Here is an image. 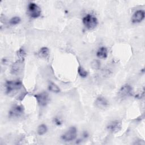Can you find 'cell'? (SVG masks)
I'll use <instances>...</instances> for the list:
<instances>
[{
	"label": "cell",
	"mask_w": 145,
	"mask_h": 145,
	"mask_svg": "<svg viewBox=\"0 0 145 145\" xmlns=\"http://www.w3.org/2000/svg\"><path fill=\"white\" fill-rule=\"evenodd\" d=\"M39 55L41 57L47 58L49 55V49L46 47L41 48L39 52Z\"/></svg>",
	"instance_id": "4fadbf2b"
},
{
	"label": "cell",
	"mask_w": 145,
	"mask_h": 145,
	"mask_svg": "<svg viewBox=\"0 0 145 145\" xmlns=\"http://www.w3.org/2000/svg\"><path fill=\"white\" fill-rule=\"evenodd\" d=\"M21 21V19L20 17L19 16H14L12 17L10 20V23L12 25H15L17 24H19Z\"/></svg>",
	"instance_id": "ac0fdd59"
},
{
	"label": "cell",
	"mask_w": 145,
	"mask_h": 145,
	"mask_svg": "<svg viewBox=\"0 0 145 145\" xmlns=\"http://www.w3.org/2000/svg\"><path fill=\"white\" fill-rule=\"evenodd\" d=\"M133 94V88L129 84H126L122 86V87L120 88L118 95L119 97L121 99H126L131 96H132Z\"/></svg>",
	"instance_id": "5b68a950"
},
{
	"label": "cell",
	"mask_w": 145,
	"mask_h": 145,
	"mask_svg": "<svg viewBox=\"0 0 145 145\" xmlns=\"http://www.w3.org/2000/svg\"><path fill=\"white\" fill-rule=\"evenodd\" d=\"M48 89L54 93H58L60 92L59 88L56 85L55 83H54L52 82H50L48 85Z\"/></svg>",
	"instance_id": "9a60e30c"
},
{
	"label": "cell",
	"mask_w": 145,
	"mask_h": 145,
	"mask_svg": "<svg viewBox=\"0 0 145 145\" xmlns=\"http://www.w3.org/2000/svg\"><path fill=\"white\" fill-rule=\"evenodd\" d=\"M82 21L85 27L88 29H92L95 28L98 23L96 17L91 14H87L84 16Z\"/></svg>",
	"instance_id": "7a4b0ae2"
},
{
	"label": "cell",
	"mask_w": 145,
	"mask_h": 145,
	"mask_svg": "<svg viewBox=\"0 0 145 145\" xmlns=\"http://www.w3.org/2000/svg\"><path fill=\"white\" fill-rule=\"evenodd\" d=\"M78 72L79 75L82 78H85L87 76V72L81 66H79L78 67Z\"/></svg>",
	"instance_id": "e0dca14e"
},
{
	"label": "cell",
	"mask_w": 145,
	"mask_h": 145,
	"mask_svg": "<svg viewBox=\"0 0 145 145\" xmlns=\"http://www.w3.org/2000/svg\"><path fill=\"white\" fill-rule=\"evenodd\" d=\"M54 121L55 123H56V125H60L61 124V120H60L59 118H55Z\"/></svg>",
	"instance_id": "d6986e66"
},
{
	"label": "cell",
	"mask_w": 145,
	"mask_h": 145,
	"mask_svg": "<svg viewBox=\"0 0 145 145\" xmlns=\"http://www.w3.org/2000/svg\"><path fill=\"white\" fill-rule=\"evenodd\" d=\"M24 113V108L20 105H15L13 106L8 112V116L11 118H18L23 115Z\"/></svg>",
	"instance_id": "8992f818"
},
{
	"label": "cell",
	"mask_w": 145,
	"mask_h": 145,
	"mask_svg": "<svg viewBox=\"0 0 145 145\" xmlns=\"http://www.w3.org/2000/svg\"><path fill=\"white\" fill-rule=\"evenodd\" d=\"M22 62L23 61L19 59L18 61L13 63L11 67V72L12 74H17L18 73V72H19L21 69V65Z\"/></svg>",
	"instance_id": "8fae6325"
},
{
	"label": "cell",
	"mask_w": 145,
	"mask_h": 145,
	"mask_svg": "<svg viewBox=\"0 0 145 145\" xmlns=\"http://www.w3.org/2000/svg\"><path fill=\"white\" fill-rule=\"evenodd\" d=\"M48 130V128L46 125L41 124L40 125L37 129V133L39 135H42L46 133Z\"/></svg>",
	"instance_id": "5bb4252c"
},
{
	"label": "cell",
	"mask_w": 145,
	"mask_h": 145,
	"mask_svg": "<svg viewBox=\"0 0 145 145\" xmlns=\"http://www.w3.org/2000/svg\"><path fill=\"white\" fill-rule=\"evenodd\" d=\"M41 10L40 7L35 3L31 2L28 6V13L32 18H37L41 15Z\"/></svg>",
	"instance_id": "277c9868"
},
{
	"label": "cell",
	"mask_w": 145,
	"mask_h": 145,
	"mask_svg": "<svg viewBox=\"0 0 145 145\" xmlns=\"http://www.w3.org/2000/svg\"><path fill=\"white\" fill-rule=\"evenodd\" d=\"M23 87L22 83L19 80H8L5 83L6 92L7 94H14Z\"/></svg>",
	"instance_id": "6da1fadb"
},
{
	"label": "cell",
	"mask_w": 145,
	"mask_h": 145,
	"mask_svg": "<svg viewBox=\"0 0 145 145\" xmlns=\"http://www.w3.org/2000/svg\"><path fill=\"white\" fill-rule=\"evenodd\" d=\"M77 135V130L75 127H70L62 135L61 138L65 142H70L74 140Z\"/></svg>",
	"instance_id": "3957f363"
},
{
	"label": "cell",
	"mask_w": 145,
	"mask_h": 145,
	"mask_svg": "<svg viewBox=\"0 0 145 145\" xmlns=\"http://www.w3.org/2000/svg\"><path fill=\"white\" fill-rule=\"evenodd\" d=\"M96 55L100 58H106L108 56L107 49L104 46L100 48L96 53Z\"/></svg>",
	"instance_id": "7c38bea8"
},
{
	"label": "cell",
	"mask_w": 145,
	"mask_h": 145,
	"mask_svg": "<svg viewBox=\"0 0 145 145\" xmlns=\"http://www.w3.org/2000/svg\"><path fill=\"white\" fill-rule=\"evenodd\" d=\"M25 52L24 51V50L23 49H20L18 52H17V56L18 57H19V59L20 60H22V61H23L24 60V58L25 56Z\"/></svg>",
	"instance_id": "2e32d148"
},
{
	"label": "cell",
	"mask_w": 145,
	"mask_h": 145,
	"mask_svg": "<svg viewBox=\"0 0 145 145\" xmlns=\"http://www.w3.org/2000/svg\"><path fill=\"white\" fill-rule=\"evenodd\" d=\"M35 97L38 104L42 106H45L49 101V95L46 92H42L36 94L35 95Z\"/></svg>",
	"instance_id": "52a82bcc"
},
{
	"label": "cell",
	"mask_w": 145,
	"mask_h": 145,
	"mask_svg": "<svg viewBox=\"0 0 145 145\" xmlns=\"http://www.w3.org/2000/svg\"><path fill=\"white\" fill-rule=\"evenodd\" d=\"M144 11L142 10H139L137 11L133 14L131 18V21L134 23H140L141 22L144 18Z\"/></svg>",
	"instance_id": "30bf717a"
},
{
	"label": "cell",
	"mask_w": 145,
	"mask_h": 145,
	"mask_svg": "<svg viewBox=\"0 0 145 145\" xmlns=\"http://www.w3.org/2000/svg\"><path fill=\"white\" fill-rule=\"evenodd\" d=\"M121 126H122V123L120 121L114 120L110 122L108 124L107 126V129L110 132L115 133L118 132L121 129Z\"/></svg>",
	"instance_id": "ba28073f"
},
{
	"label": "cell",
	"mask_w": 145,
	"mask_h": 145,
	"mask_svg": "<svg viewBox=\"0 0 145 145\" xmlns=\"http://www.w3.org/2000/svg\"><path fill=\"white\" fill-rule=\"evenodd\" d=\"M96 106L101 109H105L109 105L108 100L103 96H99L95 101Z\"/></svg>",
	"instance_id": "9c48e42d"
}]
</instances>
